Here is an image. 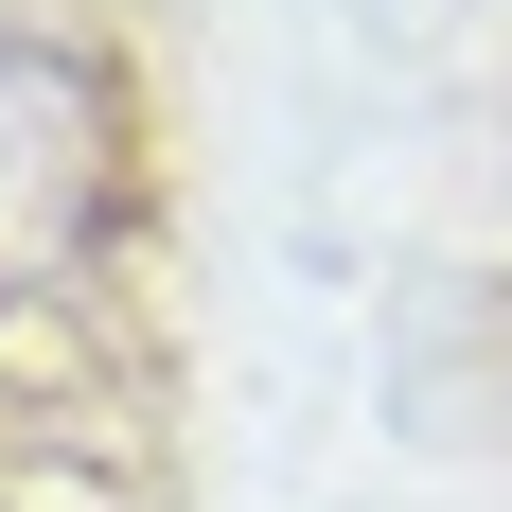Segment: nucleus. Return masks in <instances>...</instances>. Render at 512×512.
Returning <instances> with one entry per match:
<instances>
[{"mask_svg": "<svg viewBox=\"0 0 512 512\" xmlns=\"http://www.w3.org/2000/svg\"><path fill=\"white\" fill-rule=\"evenodd\" d=\"M142 195V106L106 53H53V36H0V301H36L124 230Z\"/></svg>", "mask_w": 512, "mask_h": 512, "instance_id": "obj_1", "label": "nucleus"}]
</instances>
